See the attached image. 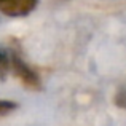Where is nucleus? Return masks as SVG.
Masks as SVG:
<instances>
[{
    "mask_svg": "<svg viewBox=\"0 0 126 126\" xmlns=\"http://www.w3.org/2000/svg\"><path fill=\"white\" fill-rule=\"evenodd\" d=\"M10 72H11L13 75H16V77H18L26 86H29V88L37 89L38 86H40L38 75L35 74L15 51H10V49L0 46V78L5 80Z\"/></svg>",
    "mask_w": 126,
    "mask_h": 126,
    "instance_id": "nucleus-1",
    "label": "nucleus"
},
{
    "mask_svg": "<svg viewBox=\"0 0 126 126\" xmlns=\"http://www.w3.org/2000/svg\"><path fill=\"white\" fill-rule=\"evenodd\" d=\"M37 6V0H0V11L6 16H26Z\"/></svg>",
    "mask_w": 126,
    "mask_h": 126,
    "instance_id": "nucleus-2",
    "label": "nucleus"
},
{
    "mask_svg": "<svg viewBox=\"0 0 126 126\" xmlns=\"http://www.w3.org/2000/svg\"><path fill=\"white\" fill-rule=\"evenodd\" d=\"M16 109V104L15 102H10V101H0V117H5L8 115L11 110Z\"/></svg>",
    "mask_w": 126,
    "mask_h": 126,
    "instance_id": "nucleus-3",
    "label": "nucleus"
},
{
    "mask_svg": "<svg viewBox=\"0 0 126 126\" xmlns=\"http://www.w3.org/2000/svg\"><path fill=\"white\" fill-rule=\"evenodd\" d=\"M115 104L121 109H126V88H121L115 96Z\"/></svg>",
    "mask_w": 126,
    "mask_h": 126,
    "instance_id": "nucleus-4",
    "label": "nucleus"
}]
</instances>
